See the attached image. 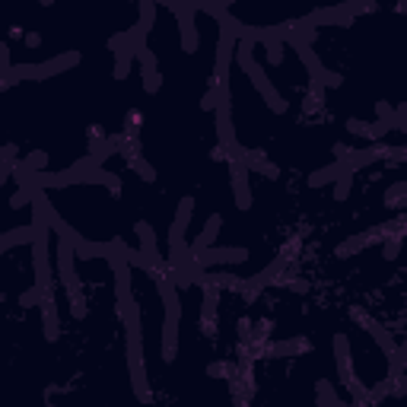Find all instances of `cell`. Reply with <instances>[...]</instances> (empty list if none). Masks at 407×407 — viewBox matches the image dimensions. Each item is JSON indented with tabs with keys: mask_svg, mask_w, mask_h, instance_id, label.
Returning a JSON list of instances; mask_svg holds the SVG:
<instances>
[{
	"mask_svg": "<svg viewBox=\"0 0 407 407\" xmlns=\"http://www.w3.org/2000/svg\"><path fill=\"white\" fill-rule=\"evenodd\" d=\"M242 162L248 166V172H258V175H267V179H277V166H271V162L264 160V153L261 150H242Z\"/></svg>",
	"mask_w": 407,
	"mask_h": 407,
	"instance_id": "cell-5",
	"label": "cell"
},
{
	"mask_svg": "<svg viewBox=\"0 0 407 407\" xmlns=\"http://www.w3.org/2000/svg\"><path fill=\"white\" fill-rule=\"evenodd\" d=\"M41 325H45V337L48 341H58L60 325H58V302H54V290H41Z\"/></svg>",
	"mask_w": 407,
	"mask_h": 407,
	"instance_id": "cell-3",
	"label": "cell"
},
{
	"mask_svg": "<svg viewBox=\"0 0 407 407\" xmlns=\"http://www.w3.org/2000/svg\"><path fill=\"white\" fill-rule=\"evenodd\" d=\"M45 162H48V156L41 153V150H35V153L26 156V166L32 169V172H41V169H45Z\"/></svg>",
	"mask_w": 407,
	"mask_h": 407,
	"instance_id": "cell-11",
	"label": "cell"
},
{
	"mask_svg": "<svg viewBox=\"0 0 407 407\" xmlns=\"http://www.w3.org/2000/svg\"><path fill=\"white\" fill-rule=\"evenodd\" d=\"M248 258V252L245 248H204V252H198V254H191V264L198 267H214V264H242V261Z\"/></svg>",
	"mask_w": 407,
	"mask_h": 407,
	"instance_id": "cell-2",
	"label": "cell"
},
{
	"mask_svg": "<svg viewBox=\"0 0 407 407\" xmlns=\"http://www.w3.org/2000/svg\"><path fill=\"white\" fill-rule=\"evenodd\" d=\"M334 350H337V366H341V373H344V382H347L350 388H356V379H354V373H350V350H347V337H344V334H334Z\"/></svg>",
	"mask_w": 407,
	"mask_h": 407,
	"instance_id": "cell-7",
	"label": "cell"
},
{
	"mask_svg": "<svg viewBox=\"0 0 407 407\" xmlns=\"http://www.w3.org/2000/svg\"><path fill=\"white\" fill-rule=\"evenodd\" d=\"M160 86H162V80H160V70L156 67H143V93H160Z\"/></svg>",
	"mask_w": 407,
	"mask_h": 407,
	"instance_id": "cell-9",
	"label": "cell"
},
{
	"mask_svg": "<svg viewBox=\"0 0 407 407\" xmlns=\"http://www.w3.org/2000/svg\"><path fill=\"white\" fill-rule=\"evenodd\" d=\"M220 226H223V217L220 214H214L207 220V226L200 229V235L191 242V248H188V254H198V252H204V248H210L214 245V239H217V233H220Z\"/></svg>",
	"mask_w": 407,
	"mask_h": 407,
	"instance_id": "cell-4",
	"label": "cell"
},
{
	"mask_svg": "<svg viewBox=\"0 0 407 407\" xmlns=\"http://www.w3.org/2000/svg\"><path fill=\"white\" fill-rule=\"evenodd\" d=\"M127 166L141 175L143 181H153V179H156V169L150 166V162H143V156H127Z\"/></svg>",
	"mask_w": 407,
	"mask_h": 407,
	"instance_id": "cell-8",
	"label": "cell"
},
{
	"mask_svg": "<svg viewBox=\"0 0 407 407\" xmlns=\"http://www.w3.org/2000/svg\"><path fill=\"white\" fill-rule=\"evenodd\" d=\"M39 229H41L39 223H32V226H16V229H10V233H4V239H0V248H4V252H10L16 242H35Z\"/></svg>",
	"mask_w": 407,
	"mask_h": 407,
	"instance_id": "cell-6",
	"label": "cell"
},
{
	"mask_svg": "<svg viewBox=\"0 0 407 407\" xmlns=\"http://www.w3.org/2000/svg\"><path fill=\"white\" fill-rule=\"evenodd\" d=\"M235 58H239V67L245 70V77H252V83H254V89L261 93V99L267 102V108L271 112H277V115H283L287 112V99H283L280 93H277L271 83H267V77H264V70H261V64L254 60V48H252V41L248 39H242L239 45H235Z\"/></svg>",
	"mask_w": 407,
	"mask_h": 407,
	"instance_id": "cell-1",
	"label": "cell"
},
{
	"mask_svg": "<svg viewBox=\"0 0 407 407\" xmlns=\"http://www.w3.org/2000/svg\"><path fill=\"white\" fill-rule=\"evenodd\" d=\"M22 41H26L29 48H39L41 45V35L39 32H26V35H22Z\"/></svg>",
	"mask_w": 407,
	"mask_h": 407,
	"instance_id": "cell-12",
	"label": "cell"
},
{
	"mask_svg": "<svg viewBox=\"0 0 407 407\" xmlns=\"http://www.w3.org/2000/svg\"><path fill=\"white\" fill-rule=\"evenodd\" d=\"M350 185H354V172L347 169V172L341 175V181H337V188H334V198L344 200V198H347V191H350Z\"/></svg>",
	"mask_w": 407,
	"mask_h": 407,
	"instance_id": "cell-10",
	"label": "cell"
}]
</instances>
